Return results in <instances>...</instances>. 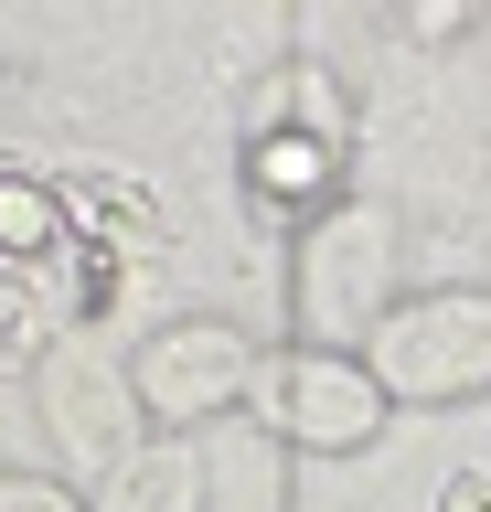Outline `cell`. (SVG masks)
I'll use <instances>...</instances> for the list:
<instances>
[{
  "label": "cell",
  "instance_id": "cell-1",
  "mask_svg": "<svg viewBox=\"0 0 491 512\" xmlns=\"http://www.w3.org/2000/svg\"><path fill=\"white\" fill-rule=\"evenodd\" d=\"M374 384L385 406H459L491 395V288H417L374 320Z\"/></svg>",
  "mask_w": 491,
  "mask_h": 512
},
{
  "label": "cell",
  "instance_id": "cell-2",
  "mask_svg": "<svg viewBox=\"0 0 491 512\" xmlns=\"http://www.w3.org/2000/svg\"><path fill=\"white\" fill-rule=\"evenodd\" d=\"M257 427H278L289 448H321V459H353V448L385 438V384L363 352H267L257 363Z\"/></svg>",
  "mask_w": 491,
  "mask_h": 512
},
{
  "label": "cell",
  "instance_id": "cell-3",
  "mask_svg": "<svg viewBox=\"0 0 491 512\" xmlns=\"http://www.w3.org/2000/svg\"><path fill=\"white\" fill-rule=\"evenodd\" d=\"M385 256H395V224H385V214L331 203V214L310 224V246H299V331H310V352L374 342V320L395 310Z\"/></svg>",
  "mask_w": 491,
  "mask_h": 512
},
{
  "label": "cell",
  "instance_id": "cell-4",
  "mask_svg": "<svg viewBox=\"0 0 491 512\" xmlns=\"http://www.w3.org/2000/svg\"><path fill=\"white\" fill-rule=\"evenodd\" d=\"M257 363L267 352L246 331H225V320H171V331H150L129 352V395H139V416H161L171 438H182V427H214V416L246 406L257 395Z\"/></svg>",
  "mask_w": 491,
  "mask_h": 512
},
{
  "label": "cell",
  "instance_id": "cell-5",
  "mask_svg": "<svg viewBox=\"0 0 491 512\" xmlns=\"http://www.w3.org/2000/svg\"><path fill=\"white\" fill-rule=\"evenodd\" d=\"M246 192L278 214H331L342 203V150L299 139V128H246Z\"/></svg>",
  "mask_w": 491,
  "mask_h": 512
},
{
  "label": "cell",
  "instance_id": "cell-6",
  "mask_svg": "<svg viewBox=\"0 0 491 512\" xmlns=\"http://www.w3.org/2000/svg\"><path fill=\"white\" fill-rule=\"evenodd\" d=\"M129 363H86V352H54L43 363V416H54V438H86V448H118L129 427Z\"/></svg>",
  "mask_w": 491,
  "mask_h": 512
},
{
  "label": "cell",
  "instance_id": "cell-7",
  "mask_svg": "<svg viewBox=\"0 0 491 512\" xmlns=\"http://www.w3.org/2000/svg\"><path fill=\"white\" fill-rule=\"evenodd\" d=\"M203 502V470L182 438H150V448H118V470H107V491L86 512H193Z\"/></svg>",
  "mask_w": 491,
  "mask_h": 512
},
{
  "label": "cell",
  "instance_id": "cell-8",
  "mask_svg": "<svg viewBox=\"0 0 491 512\" xmlns=\"http://www.w3.org/2000/svg\"><path fill=\"white\" fill-rule=\"evenodd\" d=\"M65 246H75L65 192H54V182H33V171H0V256L33 278V267H54Z\"/></svg>",
  "mask_w": 491,
  "mask_h": 512
},
{
  "label": "cell",
  "instance_id": "cell-9",
  "mask_svg": "<svg viewBox=\"0 0 491 512\" xmlns=\"http://www.w3.org/2000/svg\"><path fill=\"white\" fill-rule=\"evenodd\" d=\"M54 192H65V224L86 235V246H107V256L150 224V192H139L129 171H75V182H54Z\"/></svg>",
  "mask_w": 491,
  "mask_h": 512
},
{
  "label": "cell",
  "instance_id": "cell-10",
  "mask_svg": "<svg viewBox=\"0 0 491 512\" xmlns=\"http://www.w3.org/2000/svg\"><path fill=\"white\" fill-rule=\"evenodd\" d=\"M33 278H43V320H86V310H107V299H118V256L75 235L54 267H33Z\"/></svg>",
  "mask_w": 491,
  "mask_h": 512
},
{
  "label": "cell",
  "instance_id": "cell-11",
  "mask_svg": "<svg viewBox=\"0 0 491 512\" xmlns=\"http://www.w3.org/2000/svg\"><path fill=\"white\" fill-rule=\"evenodd\" d=\"M257 128H299V139H321V150H353V107L321 86V75H278V107Z\"/></svg>",
  "mask_w": 491,
  "mask_h": 512
},
{
  "label": "cell",
  "instance_id": "cell-12",
  "mask_svg": "<svg viewBox=\"0 0 491 512\" xmlns=\"http://www.w3.org/2000/svg\"><path fill=\"white\" fill-rule=\"evenodd\" d=\"M33 331H43V288L0 256V352H33Z\"/></svg>",
  "mask_w": 491,
  "mask_h": 512
},
{
  "label": "cell",
  "instance_id": "cell-13",
  "mask_svg": "<svg viewBox=\"0 0 491 512\" xmlns=\"http://www.w3.org/2000/svg\"><path fill=\"white\" fill-rule=\"evenodd\" d=\"M0 512H86L75 480H43V470H0Z\"/></svg>",
  "mask_w": 491,
  "mask_h": 512
},
{
  "label": "cell",
  "instance_id": "cell-14",
  "mask_svg": "<svg viewBox=\"0 0 491 512\" xmlns=\"http://www.w3.org/2000/svg\"><path fill=\"white\" fill-rule=\"evenodd\" d=\"M438 512H491V480H481V470H459L449 491H438Z\"/></svg>",
  "mask_w": 491,
  "mask_h": 512
}]
</instances>
